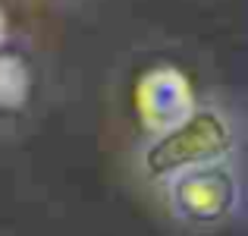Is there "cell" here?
Instances as JSON below:
<instances>
[{
    "instance_id": "obj_1",
    "label": "cell",
    "mask_w": 248,
    "mask_h": 236,
    "mask_svg": "<svg viewBox=\"0 0 248 236\" xmlns=\"http://www.w3.org/2000/svg\"><path fill=\"white\" fill-rule=\"evenodd\" d=\"M236 148V129L230 117L214 104L195 107L176 126L164 129L141 152V173L148 180H170L182 170L223 164Z\"/></svg>"
},
{
    "instance_id": "obj_2",
    "label": "cell",
    "mask_w": 248,
    "mask_h": 236,
    "mask_svg": "<svg viewBox=\"0 0 248 236\" xmlns=\"http://www.w3.org/2000/svg\"><path fill=\"white\" fill-rule=\"evenodd\" d=\"M170 211L192 227H220L239 208V180L230 164L182 170L167 180Z\"/></svg>"
}]
</instances>
